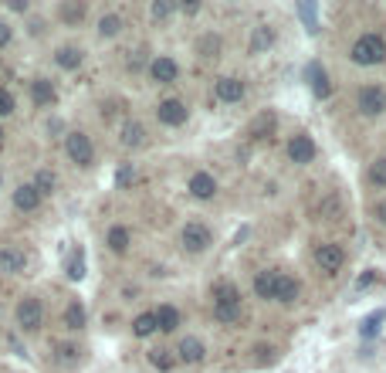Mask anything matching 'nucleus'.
Returning <instances> with one entry per match:
<instances>
[{
  "label": "nucleus",
  "mask_w": 386,
  "mask_h": 373,
  "mask_svg": "<svg viewBox=\"0 0 386 373\" xmlns=\"http://www.w3.org/2000/svg\"><path fill=\"white\" fill-rule=\"evenodd\" d=\"M10 10H17V14H27V10H31V3H27V0H24V3H21V0H10Z\"/></svg>",
  "instance_id": "nucleus-43"
},
{
  "label": "nucleus",
  "mask_w": 386,
  "mask_h": 373,
  "mask_svg": "<svg viewBox=\"0 0 386 373\" xmlns=\"http://www.w3.org/2000/svg\"><path fill=\"white\" fill-rule=\"evenodd\" d=\"M0 68H3V61H0Z\"/></svg>",
  "instance_id": "nucleus-47"
},
{
  "label": "nucleus",
  "mask_w": 386,
  "mask_h": 373,
  "mask_svg": "<svg viewBox=\"0 0 386 373\" xmlns=\"http://www.w3.org/2000/svg\"><path fill=\"white\" fill-rule=\"evenodd\" d=\"M288 160L298 163V166H302V163H312L315 160V143H312L305 133L291 136V139H288Z\"/></svg>",
  "instance_id": "nucleus-8"
},
{
  "label": "nucleus",
  "mask_w": 386,
  "mask_h": 373,
  "mask_svg": "<svg viewBox=\"0 0 386 373\" xmlns=\"http://www.w3.org/2000/svg\"><path fill=\"white\" fill-rule=\"evenodd\" d=\"M176 75H180V65H176L173 58L160 54V58H153V61H149V78H153V82L169 85V82H176Z\"/></svg>",
  "instance_id": "nucleus-11"
},
{
  "label": "nucleus",
  "mask_w": 386,
  "mask_h": 373,
  "mask_svg": "<svg viewBox=\"0 0 386 373\" xmlns=\"http://www.w3.org/2000/svg\"><path fill=\"white\" fill-rule=\"evenodd\" d=\"M197 52L204 54V58H217V54H221V38H217V34H204V38L197 41Z\"/></svg>",
  "instance_id": "nucleus-31"
},
{
  "label": "nucleus",
  "mask_w": 386,
  "mask_h": 373,
  "mask_svg": "<svg viewBox=\"0 0 386 373\" xmlns=\"http://www.w3.org/2000/svg\"><path fill=\"white\" fill-rule=\"evenodd\" d=\"M383 319H386L383 309H380V313H373L370 319L363 322V336H376V332H380V322H383Z\"/></svg>",
  "instance_id": "nucleus-38"
},
{
  "label": "nucleus",
  "mask_w": 386,
  "mask_h": 373,
  "mask_svg": "<svg viewBox=\"0 0 386 373\" xmlns=\"http://www.w3.org/2000/svg\"><path fill=\"white\" fill-rule=\"evenodd\" d=\"M64 153H68V160L75 166H92L95 163V146H92L88 133H82V129L64 136Z\"/></svg>",
  "instance_id": "nucleus-2"
},
{
  "label": "nucleus",
  "mask_w": 386,
  "mask_h": 373,
  "mask_svg": "<svg viewBox=\"0 0 386 373\" xmlns=\"http://www.w3.org/2000/svg\"><path fill=\"white\" fill-rule=\"evenodd\" d=\"M14 109H17V99H14V92L0 85V119H3V115H10Z\"/></svg>",
  "instance_id": "nucleus-36"
},
{
  "label": "nucleus",
  "mask_w": 386,
  "mask_h": 373,
  "mask_svg": "<svg viewBox=\"0 0 386 373\" xmlns=\"http://www.w3.org/2000/svg\"><path fill=\"white\" fill-rule=\"evenodd\" d=\"M14 322H17L21 332H38L45 326V306H41V299L38 295H24L17 302V309H14Z\"/></svg>",
  "instance_id": "nucleus-1"
},
{
  "label": "nucleus",
  "mask_w": 386,
  "mask_h": 373,
  "mask_svg": "<svg viewBox=\"0 0 386 373\" xmlns=\"http://www.w3.org/2000/svg\"><path fill=\"white\" fill-rule=\"evenodd\" d=\"M275 282H278V271H261V275L254 278V295L275 299Z\"/></svg>",
  "instance_id": "nucleus-25"
},
{
  "label": "nucleus",
  "mask_w": 386,
  "mask_h": 373,
  "mask_svg": "<svg viewBox=\"0 0 386 373\" xmlns=\"http://www.w3.org/2000/svg\"><path fill=\"white\" fill-rule=\"evenodd\" d=\"M217 99L221 102H241L244 99V82L241 78H221L217 82Z\"/></svg>",
  "instance_id": "nucleus-21"
},
{
  "label": "nucleus",
  "mask_w": 386,
  "mask_h": 373,
  "mask_svg": "<svg viewBox=\"0 0 386 373\" xmlns=\"http://www.w3.org/2000/svg\"><path fill=\"white\" fill-rule=\"evenodd\" d=\"M370 183H373V187H386V157L370 166Z\"/></svg>",
  "instance_id": "nucleus-35"
},
{
  "label": "nucleus",
  "mask_w": 386,
  "mask_h": 373,
  "mask_svg": "<svg viewBox=\"0 0 386 373\" xmlns=\"http://www.w3.org/2000/svg\"><path fill=\"white\" fill-rule=\"evenodd\" d=\"M190 194H193V197H200V201H210V197L217 194V180H214L210 173H193V180H190Z\"/></svg>",
  "instance_id": "nucleus-16"
},
{
  "label": "nucleus",
  "mask_w": 386,
  "mask_h": 373,
  "mask_svg": "<svg viewBox=\"0 0 386 373\" xmlns=\"http://www.w3.org/2000/svg\"><path fill=\"white\" fill-rule=\"evenodd\" d=\"M315 262H319L322 271H339L342 262H346V255H342L335 245H319V248H315Z\"/></svg>",
  "instance_id": "nucleus-14"
},
{
  "label": "nucleus",
  "mask_w": 386,
  "mask_h": 373,
  "mask_svg": "<svg viewBox=\"0 0 386 373\" xmlns=\"http://www.w3.org/2000/svg\"><path fill=\"white\" fill-rule=\"evenodd\" d=\"M298 17L305 21V27H309L312 34L319 31V21H315V3H305V0H302V3H298Z\"/></svg>",
  "instance_id": "nucleus-34"
},
{
  "label": "nucleus",
  "mask_w": 386,
  "mask_h": 373,
  "mask_svg": "<svg viewBox=\"0 0 386 373\" xmlns=\"http://www.w3.org/2000/svg\"><path fill=\"white\" fill-rule=\"evenodd\" d=\"M58 17H61L68 27H78V24L85 21V3H71V0H64V3H58Z\"/></svg>",
  "instance_id": "nucleus-23"
},
{
  "label": "nucleus",
  "mask_w": 386,
  "mask_h": 373,
  "mask_svg": "<svg viewBox=\"0 0 386 373\" xmlns=\"http://www.w3.org/2000/svg\"><path fill=\"white\" fill-rule=\"evenodd\" d=\"M0 187H3V177H0Z\"/></svg>",
  "instance_id": "nucleus-46"
},
{
  "label": "nucleus",
  "mask_w": 386,
  "mask_h": 373,
  "mask_svg": "<svg viewBox=\"0 0 386 373\" xmlns=\"http://www.w3.org/2000/svg\"><path fill=\"white\" fill-rule=\"evenodd\" d=\"M0 143H3V129H0Z\"/></svg>",
  "instance_id": "nucleus-45"
},
{
  "label": "nucleus",
  "mask_w": 386,
  "mask_h": 373,
  "mask_svg": "<svg viewBox=\"0 0 386 373\" xmlns=\"http://www.w3.org/2000/svg\"><path fill=\"white\" fill-rule=\"evenodd\" d=\"M339 211H342V197H339V194H329V197L319 204V217H322V221H332Z\"/></svg>",
  "instance_id": "nucleus-33"
},
{
  "label": "nucleus",
  "mask_w": 386,
  "mask_h": 373,
  "mask_svg": "<svg viewBox=\"0 0 386 373\" xmlns=\"http://www.w3.org/2000/svg\"><path fill=\"white\" fill-rule=\"evenodd\" d=\"M153 316H156V329H163V332H173V329L180 326V313H176L173 306H160Z\"/></svg>",
  "instance_id": "nucleus-26"
},
{
  "label": "nucleus",
  "mask_w": 386,
  "mask_h": 373,
  "mask_svg": "<svg viewBox=\"0 0 386 373\" xmlns=\"http://www.w3.org/2000/svg\"><path fill=\"white\" fill-rule=\"evenodd\" d=\"M149 14H153V17H156V21H166V17H169V14H173V3H166V0H156V3H153V10H149Z\"/></svg>",
  "instance_id": "nucleus-40"
},
{
  "label": "nucleus",
  "mask_w": 386,
  "mask_h": 373,
  "mask_svg": "<svg viewBox=\"0 0 386 373\" xmlns=\"http://www.w3.org/2000/svg\"><path fill=\"white\" fill-rule=\"evenodd\" d=\"M305 75H309V82H312V92H315L319 99H329V95H332V85H329V75H326V68H322L319 61H309Z\"/></svg>",
  "instance_id": "nucleus-13"
},
{
  "label": "nucleus",
  "mask_w": 386,
  "mask_h": 373,
  "mask_svg": "<svg viewBox=\"0 0 386 373\" xmlns=\"http://www.w3.org/2000/svg\"><path fill=\"white\" fill-rule=\"evenodd\" d=\"M149 360H153V367H160V370H169V367H173V357H166V350H153Z\"/></svg>",
  "instance_id": "nucleus-39"
},
{
  "label": "nucleus",
  "mask_w": 386,
  "mask_h": 373,
  "mask_svg": "<svg viewBox=\"0 0 386 373\" xmlns=\"http://www.w3.org/2000/svg\"><path fill=\"white\" fill-rule=\"evenodd\" d=\"M106 245H109V251H115V255L129 251V245H132V234H129V227H122V224L109 227V234H106Z\"/></svg>",
  "instance_id": "nucleus-22"
},
{
  "label": "nucleus",
  "mask_w": 386,
  "mask_h": 373,
  "mask_svg": "<svg viewBox=\"0 0 386 373\" xmlns=\"http://www.w3.org/2000/svg\"><path fill=\"white\" fill-rule=\"evenodd\" d=\"M41 194H38V187L34 183H21L17 190H14V207L21 214H34V211H41Z\"/></svg>",
  "instance_id": "nucleus-7"
},
{
  "label": "nucleus",
  "mask_w": 386,
  "mask_h": 373,
  "mask_svg": "<svg viewBox=\"0 0 386 373\" xmlns=\"http://www.w3.org/2000/svg\"><path fill=\"white\" fill-rule=\"evenodd\" d=\"M132 180H136V170H132V166H122V170L115 173V183H119V187H129Z\"/></svg>",
  "instance_id": "nucleus-41"
},
{
  "label": "nucleus",
  "mask_w": 386,
  "mask_h": 373,
  "mask_svg": "<svg viewBox=\"0 0 386 373\" xmlns=\"http://www.w3.org/2000/svg\"><path fill=\"white\" fill-rule=\"evenodd\" d=\"M275 129H278V112L275 109H261V112L251 119V126H248L251 139H272Z\"/></svg>",
  "instance_id": "nucleus-5"
},
{
  "label": "nucleus",
  "mask_w": 386,
  "mask_h": 373,
  "mask_svg": "<svg viewBox=\"0 0 386 373\" xmlns=\"http://www.w3.org/2000/svg\"><path fill=\"white\" fill-rule=\"evenodd\" d=\"M180 245H183V251L200 255V251H207V248L214 245V234H210V227H207V224L190 221V224L183 227V234H180Z\"/></svg>",
  "instance_id": "nucleus-4"
},
{
  "label": "nucleus",
  "mask_w": 386,
  "mask_h": 373,
  "mask_svg": "<svg viewBox=\"0 0 386 373\" xmlns=\"http://www.w3.org/2000/svg\"><path fill=\"white\" fill-rule=\"evenodd\" d=\"M122 31V17L119 14H102L99 17V38H115Z\"/></svg>",
  "instance_id": "nucleus-29"
},
{
  "label": "nucleus",
  "mask_w": 386,
  "mask_h": 373,
  "mask_svg": "<svg viewBox=\"0 0 386 373\" xmlns=\"http://www.w3.org/2000/svg\"><path fill=\"white\" fill-rule=\"evenodd\" d=\"M376 217L386 224V201H380V204H376Z\"/></svg>",
  "instance_id": "nucleus-44"
},
{
  "label": "nucleus",
  "mask_w": 386,
  "mask_h": 373,
  "mask_svg": "<svg viewBox=\"0 0 386 373\" xmlns=\"http://www.w3.org/2000/svg\"><path fill=\"white\" fill-rule=\"evenodd\" d=\"M10 41H14V27H10V24L0 17V48H7Z\"/></svg>",
  "instance_id": "nucleus-42"
},
{
  "label": "nucleus",
  "mask_w": 386,
  "mask_h": 373,
  "mask_svg": "<svg viewBox=\"0 0 386 373\" xmlns=\"http://www.w3.org/2000/svg\"><path fill=\"white\" fill-rule=\"evenodd\" d=\"M156 115H160L163 126H183L186 122V106L180 99H166V102H160Z\"/></svg>",
  "instance_id": "nucleus-12"
},
{
  "label": "nucleus",
  "mask_w": 386,
  "mask_h": 373,
  "mask_svg": "<svg viewBox=\"0 0 386 373\" xmlns=\"http://www.w3.org/2000/svg\"><path fill=\"white\" fill-rule=\"evenodd\" d=\"M176 353H180L183 363H200V360H204V343H200L197 336H186V339H180Z\"/></svg>",
  "instance_id": "nucleus-19"
},
{
  "label": "nucleus",
  "mask_w": 386,
  "mask_h": 373,
  "mask_svg": "<svg viewBox=\"0 0 386 373\" xmlns=\"http://www.w3.org/2000/svg\"><path fill=\"white\" fill-rule=\"evenodd\" d=\"M34 187H38V194H41V197H48V194H55L58 177L51 173V170H38V173H34Z\"/></svg>",
  "instance_id": "nucleus-30"
},
{
  "label": "nucleus",
  "mask_w": 386,
  "mask_h": 373,
  "mask_svg": "<svg viewBox=\"0 0 386 373\" xmlns=\"http://www.w3.org/2000/svg\"><path fill=\"white\" fill-rule=\"evenodd\" d=\"M31 102L38 109H48L58 102V89L51 78H31Z\"/></svg>",
  "instance_id": "nucleus-9"
},
{
  "label": "nucleus",
  "mask_w": 386,
  "mask_h": 373,
  "mask_svg": "<svg viewBox=\"0 0 386 373\" xmlns=\"http://www.w3.org/2000/svg\"><path fill=\"white\" fill-rule=\"evenodd\" d=\"M64 275H68L71 282H82V278H85V255H82V248H75V251L68 255V265H64Z\"/></svg>",
  "instance_id": "nucleus-27"
},
{
  "label": "nucleus",
  "mask_w": 386,
  "mask_h": 373,
  "mask_svg": "<svg viewBox=\"0 0 386 373\" xmlns=\"http://www.w3.org/2000/svg\"><path fill=\"white\" fill-rule=\"evenodd\" d=\"M272 45H275V27H268V24L254 27V34H251V52L261 54V52H268Z\"/></svg>",
  "instance_id": "nucleus-24"
},
{
  "label": "nucleus",
  "mask_w": 386,
  "mask_h": 373,
  "mask_svg": "<svg viewBox=\"0 0 386 373\" xmlns=\"http://www.w3.org/2000/svg\"><path fill=\"white\" fill-rule=\"evenodd\" d=\"M298 292H302L298 278H291V275H278V282H275V299L278 302H295V299H298Z\"/></svg>",
  "instance_id": "nucleus-20"
},
{
  "label": "nucleus",
  "mask_w": 386,
  "mask_h": 373,
  "mask_svg": "<svg viewBox=\"0 0 386 373\" xmlns=\"http://www.w3.org/2000/svg\"><path fill=\"white\" fill-rule=\"evenodd\" d=\"M214 316H217V322H224V326H234V322L241 319V302H217V306H214Z\"/></svg>",
  "instance_id": "nucleus-28"
},
{
  "label": "nucleus",
  "mask_w": 386,
  "mask_h": 373,
  "mask_svg": "<svg viewBox=\"0 0 386 373\" xmlns=\"http://www.w3.org/2000/svg\"><path fill=\"white\" fill-rule=\"evenodd\" d=\"M24 268H27V251H24V248H17V245H3V248H0V271L21 275Z\"/></svg>",
  "instance_id": "nucleus-6"
},
{
  "label": "nucleus",
  "mask_w": 386,
  "mask_h": 373,
  "mask_svg": "<svg viewBox=\"0 0 386 373\" xmlns=\"http://www.w3.org/2000/svg\"><path fill=\"white\" fill-rule=\"evenodd\" d=\"M359 109L366 112V115H380L386 109V92L380 89V85H366V89H359Z\"/></svg>",
  "instance_id": "nucleus-10"
},
{
  "label": "nucleus",
  "mask_w": 386,
  "mask_h": 373,
  "mask_svg": "<svg viewBox=\"0 0 386 373\" xmlns=\"http://www.w3.org/2000/svg\"><path fill=\"white\" fill-rule=\"evenodd\" d=\"M82 61H85V52L75 48V45H64V48H58L55 52V65L58 68H64V71H75Z\"/></svg>",
  "instance_id": "nucleus-18"
},
{
  "label": "nucleus",
  "mask_w": 386,
  "mask_h": 373,
  "mask_svg": "<svg viewBox=\"0 0 386 373\" xmlns=\"http://www.w3.org/2000/svg\"><path fill=\"white\" fill-rule=\"evenodd\" d=\"M132 332H136V336H153V332H156V316H153V313L136 316V322H132Z\"/></svg>",
  "instance_id": "nucleus-32"
},
{
  "label": "nucleus",
  "mask_w": 386,
  "mask_h": 373,
  "mask_svg": "<svg viewBox=\"0 0 386 373\" xmlns=\"http://www.w3.org/2000/svg\"><path fill=\"white\" fill-rule=\"evenodd\" d=\"M85 306L78 302V299H71L68 306H64V316H61V322H64V329H71V332H78V329H85Z\"/></svg>",
  "instance_id": "nucleus-17"
},
{
  "label": "nucleus",
  "mask_w": 386,
  "mask_h": 373,
  "mask_svg": "<svg viewBox=\"0 0 386 373\" xmlns=\"http://www.w3.org/2000/svg\"><path fill=\"white\" fill-rule=\"evenodd\" d=\"M78 353H82L78 346H71V343H58V360H61V363H75V360H78Z\"/></svg>",
  "instance_id": "nucleus-37"
},
{
  "label": "nucleus",
  "mask_w": 386,
  "mask_h": 373,
  "mask_svg": "<svg viewBox=\"0 0 386 373\" xmlns=\"http://www.w3.org/2000/svg\"><path fill=\"white\" fill-rule=\"evenodd\" d=\"M383 58H386V41L380 34H363L352 45V61L356 65H380Z\"/></svg>",
  "instance_id": "nucleus-3"
},
{
  "label": "nucleus",
  "mask_w": 386,
  "mask_h": 373,
  "mask_svg": "<svg viewBox=\"0 0 386 373\" xmlns=\"http://www.w3.org/2000/svg\"><path fill=\"white\" fill-rule=\"evenodd\" d=\"M119 139H122V146H125V150H139V146L146 143V126H143V122H136V119H129V122L122 126Z\"/></svg>",
  "instance_id": "nucleus-15"
}]
</instances>
